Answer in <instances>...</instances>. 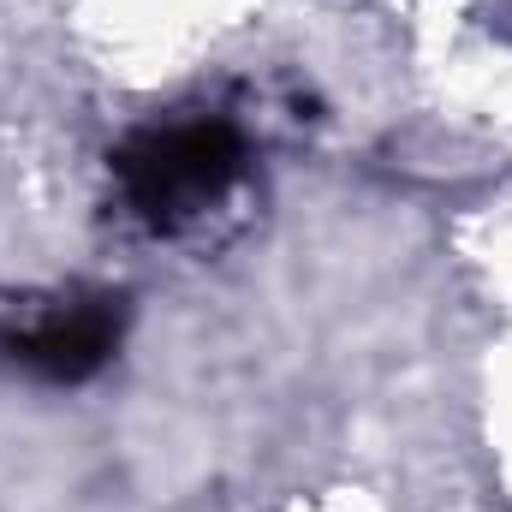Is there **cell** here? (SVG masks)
<instances>
[{"instance_id": "cell-1", "label": "cell", "mask_w": 512, "mask_h": 512, "mask_svg": "<svg viewBox=\"0 0 512 512\" xmlns=\"http://www.w3.org/2000/svg\"><path fill=\"white\" fill-rule=\"evenodd\" d=\"M245 167V137L227 120H179L131 137L120 149V185L149 227L203 215Z\"/></svg>"}, {"instance_id": "cell-2", "label": "cell", "mask_w": 512, "mask_h": 512, "mask_svg": "<svg viewBox=\"0 0 512 512\" xmlns=\"http://www.w3.org/2000/svg\"><path fill=\"white\" fill-rule=\"evenodd\" d=\"M0 346L48 382H84L120 346V304L114 298H78V304L42 310L30 328L0 334Z\"/></svg>"}]
</instances>
